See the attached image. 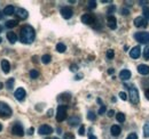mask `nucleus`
<instances>
[{"label": "nucleus", "mask_w": 149, "mask_h": 139, "mask_svg": "<svg viewBox=\"0 0 149 139\" xmlns=\"http://www.w3.org/2000/svg\"><path fill=\"white\" fill-rule=\"evenodd\" d=\"M33 131H35V129H33V128H30V129L28 130V135H32Z\"/></svg>", "instance_id": "c03bdc74"}, {"label": "nucleus", "mask_w": 149, "mask_h": 139, "mask_svg": "<svg viewBox=\"0 0 149 139\" xmlns=\"http://www.w3.org/2000/svg\"><path fill=\"white\" fill-rule=\"evenodd\" d=\"M113 114H115V112H113L112 109H110V111L108 112V116H109V118H112V116H113Z\"/></svg>", "instance_id": "37998d69"}, {"label": "nucleus", "mask_w": 149, "mask_h": 139, "mask_svg": "<svg viewBox=\"0 0 149 139\" xmlns=\"http://www.w3.org/2000/svg\"><path fill=\"white\" fill-rule=\"evenodd\" d=\"M56 50L58 52H64L65 50H67V47H65V45L64 43H57L56 45Z\"/></svg>", "instance_id": "a878e982"}, {"label": "nucleus", "mask_w": 149, "mask_h": 139, "mask_svg": "<svg viewBox=\"0 0 149 139\" xmlns=\"http://www.w3.org/2000/svg\"><path fill=\"white\" fill-rule=\"evenodd\" d=\"M51 59H52V57H51V55H48V54H46V55H44V56L41 57V62H42L44 64H48V63L51 62Z\"/></svg>", "instance_id": "cd10ccee"}, {"label": "nucleus", "mask_w": 149, "mask_h": 139, "mask_svg": "<svg viewBox=\"0 0 149 139\" xmlns=\"http://www.w3.org/2000/svg\"><path fill=\"white\" fill-rule=\"evenodd\" d=\"M14 13H15V8H14V6H12V5L6 6V7H5V9H3V14H5V15H7V16L13 15Z\"/></svg>", "instance_id": "aec40b11"}, {"label": "nucleus", "mask_w": 149, "mask_h": 139, "mask_svg": "<svg viewBox=\"0 0 149 139\" xmlns=\"http://www.w3.org/2000/svg\"><path fill=\"white\" fill-rule=\"evenodd\" d=\"M15 15H16L19 19H26L28 16H29L28 12H26L25 9H23V8H17L16 12H15Z\"/></svg>", "instance_id": "2eb2a0df"}, {"label": "nucleus", "mask_w": 149, "mask_h": 139, "mask_svg": "<svg viewBox=\"0 0 149 139\" xmlns=\"http://www.w3.org/2000/svg\"><path fill=\"white\" fill-rule=\"evenodd\" d=\"M87 119H88V120H91V121H95V119H96L95 113L92 112V111H90V112H88V114H87Z\"/></svg>", "instance_id": "c756f323"}, {"label": "nucleus", "mask_w": 149, "mask_h": 139, "mask_svg": "<svg viewBox=\"0 0 149 139\" xmlns=\"http://www.w3.org/2000/svg\"><path fill=\"white\" fill-rule=\"evenodd\" d=\"M19 23H17V21L16 19H9V21H7L6 22V28H8V29H12V28H15L16 25H17Z\"/></svg>", "instance_id": "5701e85b"}, {"label": "nucleus", "mask_w": 149, "mask_h": 139, "mask_svg": "<svg viewBox=\"0 0 149 139\" xmlns=\"http://www.w3.org/2000/svg\"><path fill=\"white\" fill-rule=\"evenodd\" d=\"M120 12H122V14H123V15H129V14H130L129 9H126V8H122V10H120Z\"/></svg>", "instance_id": "79ce46f5"}, {"label": "nucleus", "mask_w": 149, "mask_h": 139, "mask_svg": "<svg viewBox=\"0 0 149 139\" xmlns=\"http://www.w3.org/2000/svg\"><path fill=\"white\" fill-rule=\"evenodd\" d=\"M12 133L15 135V136H19L22 137L24 135V130H23V127L19 124V123H15L13 127H12Z\"/></svg>", "instance_id": "1a4fd4ad"}, {"label": "nucleus", "mask_w": 149, "mask_h": 139, "mask_svg": "<svg viewBox=\"0 0 149 139\" xmlns=\"http://www.w3.org/2000/svg\"><path fill=\"white\" fill-rule=\"evenodd\" d=\"M2 87H3V83H1V82H0V89H2Z\"/></svg>", "instance_id": "603ef678"}, {"label": "nucleus", "mask_w": 149, "mask_h": 139, "mask_svg": "<svg viewBox=\"0 0 149 139\" xmlns=\"http://www.w3.org/2000/svg\"><path fill=\"white\" fill-rule=\"evenodd\" d=\"M107 24L109 26V29L111 30H115L117 28V19L113 15H108L107 16Z\"/></svg>", "instance_id": "f8f14e48"}, {"label": "nucleus", "mask_w": 149, "mask_h": 139, "mask_svg": "<svg viewBox=\"0 0 149 139\" xmlns=\"http://www.w3.org/2000/svg\"><path fill=\"white\" fill-rule=\"evenodd\" d=\"M71 99V95L70 94H62L57 97V102L58 103H68Z\"/></svg>", "instance_id": "f3484780"}, {"label": "nucleus", "mask_w": 149, "mask_h": 139, "mask_svg": "<svg viewBox=\"0 0 149 139\" xmlns=\"http://www.w3.org/2000/svg\"><path fill=\"white\" fill-rule=\"evenodd\" d=\"M140 55H141V48H140L139 46L133 47V48L130 50V56L132 57V58H134V59L139 58V57H140Z\"/></svg>", "instance_id": "ddd939ff"}, {"label": "nucleus", "mask_w": 149, "mask_h": 139, "mask_svg": "<svg viewBox=\"0 0 149 139\" xmlns=\"http://www.w3.org/2000/svg\"><path fill=\"white\" fill-rule=\"evenodd\" d=\"M106 111H107L106 105H101V107H100V109H99L97 114H99V115H102V114H104V112H106Z\"/></svg>", "instance_id": "2f4dec72"}, {"label": "nucleus", "mask_w": 149, "mask_h": 139, "mask_svg": "<svg viewBox=\"0 0 149 139\" xmlns=\"http://www.w3.org/2000/svg\"><path fill=\"white\" fill-rule=\"evenodd\" d=\"M96 7V1H88V8L93 9Z\"/></svg>", "instance_id": "58836bf2"}, {"label": "nucleus", "mask_w": 149, "mask_h": 139, "mask_svg": "<svg viewBox=\"0 0 149 139\" xmlns=\"http://www.w3.org/2000/svg\"><path fill=\"white\" fill-rule=\"evenodd\" d=\"M116 119H117V121L119 122V123H123V122L125 121V114L122 113V112H119V113H117Z\"/></svg>", "instance_id": "bb28decb"}, {"label": "nucleus", "mask_w": 149, "mask_h": 139, "mask_svg": "<svg viewBox=\"0 0 149 139\" xmlns=\"http://www.w3.org/2000/svg\"><path fill=\"white\" fill-rule=\"evenodd\" d=\"M143 58H145V59H149V47H147V48L143 50Z\"/></svg>", "instance_id": "72a5a7b5"}, {"label": "nucleus", "mask_w": 149, "mask_h": 139, "mask_svg": "<svg viewBox=\"0 0 149 139\" xmlns=\"http://www.w3.org/2000/svg\"><path fill=\"white\" fill-rule=\"evenodd\" d=\"M81 22H83L84 24L91 25V24L95 23V17H94V15H92V14H84V15L81 16Z\"/></svg>", "instance_id": "9b49d317"}, {"label": "nucleus", "mask_w": 149, "mask_h": 139, "mask_svg": "<svg viewBox=\"0 0 149 139\" xmlns=\"http://www.w3.org/2000/svg\"><path fill=\"white\" fill-rule=\"evenodd\" d=\"M70 71L71 72H77L78 71V65L77 64H71L70 65Z\"/></svg>", "instance_id": "4c0bfd02"}, {"label": "nucleus", "mask_w": 149, "mask_h": 139, "mask_svg": "<svg viewBox=\"0 0 149 139\" xmlns=\"http://www.w3.org/2000/svg\"><path fill=\"white\" fill-rule=\"evenodd\" d=\"M0 65H1V69L3 71V73H6V74L9 73V71H10V64H9V62L7 59H2L1 63H0Z\"/></svg>", "instance_id": "dca6fc26"}, {"label": "nucleus", "mask_w": 149, "mask_h": 139, "mask_svg": "<svg viewBox=\"0 0 149 139\" xmlns=\"http://www.w3.org/2000/svg\"><path fill=\"white\" fill-rule=\"evenodd\" d=\"M115 10H116V7H115L113 5H111V6H110V7L108 8V12H107V13H108L109 15H111V13H113Z\"/></svg>", "instance_id": "ea45409f"}, {"label": "nucleus", "mask_w": 149, "mask_h": 139, "mask_svg": "<svg viewBox=\"0 0 149 139\" xmlns=\"http://www.w3.org/2000/svg\"><path fill=\"white\" fill-rule=\"evenodd\" d=\"M14 82H15L14 78H10V79H8V80L6 81V88H7L8 90H12V89H13V86H14Z\"/></svg>", "instance_id": "b1692460"}, {"label": "nucleus", "mask_w": 149, "mask_h": 139, "mask_svg": "<svg viewBox=\"0 0 149 139\" xmlns=\"http://www.w3.org/2000/svg\"><path fill=\"white\" fill-rule=\"evenodd\" d=\"M78 133H79V136H84L85 135V127L84 125H80V128L78 130Z\"/></svg>", "instance_id": "f704fd0d"}, {"label": "nucleus", "mask_w": 149, "mask_h": 139, "mask_svg": "<svg viewBox=\"0 0 149 139\" xmlns=\"http://www.w3.org/2000/svg\"><path fill=\"white\" fill-rule=\"evenodd\" d=\"M47 115H48V116H52V115H53V109H49V111L47 112Z\"/></svg>", "instance_id": "de8ad7c7"}, {"label": "nucleus", "mask_w": 149, "mask_h": 139, "mask_svg": "<svg viewBox=\"0 0 149 139\" xmlns=\"http://www.w3.org/2000/svg\"><path fill=\"white\" fill-rule=\"evenodd\" d=\"M7 39H8V41L10 42V43H15L16 41H17V35L15 34L14 32H7Z\"/></svg>", "instance_id": "412c9836"}, {"label": "nucleus", "mask_w": 149, "mask_h": 139, "mask_svg": "<svg viewBox=\"0 0 149 139\" xmlns=\"http://www.w3.org/2000/svg\"><path fill=\"white\" fill-rule=\"evenodd\" d=\"M88 139H97V138H96V137H95L94 135H92V133H90V135H88Z\"/></svg>", "instance_id": "a18cd8bd"}, {"label": "nucleus", "mask_w": 149, "mask_h": 139, "mask_svg": "<svg viewBox=\"0 0 149 139\" xmlns=\"http://www.w3.org/2000/svg\"><path fill=\"white\" fill-rule=\"evenodd\" d=\"M119 97H120V99H122V100H126V99H127L126 94H125V92H123V91H120V92H119Z\"/></svg>", "instance_id": "e433bc0d"}, {"label": "nucleus", "mask_w": 149, "mask_h": 139, "mask_svg": "<svg viewBox=\"0 0 149 139\" xmlns=\"http://www.w3.org/2000/svg\"><path fill=\"white\" fill-rule=\"evenodd\" d=\"M96 102H97L99 104H102V102H101V99H100V98H97V99H96Z\"/></svg>", "instance_id": "3c124183"}, {"label": "nucleus", "mask_w": 149, "mask_h": 139, "mask_svg": "<svg viewBox=\"0 0 149 139\" xmlns=\"http://www.w3.org/2000/svg\"><path fill=\"white\" fill-rule=\"evenodd\" d=\"M131 75H132V73H131L130 70H122L120 73H119V78H120V80H123V81L130 80Z\"/></svg>", "instance_id": "4468645a"}, {"label": "nucleus", "mask_w": 149, "mask_h": 139, "mask_svg": "<svg viewBox=\"0 0 149 139\" xmlns=\"http://www.w3.org/2000/svg\"><path fill=\"white\" fill-rule=\"evenodd\" d=\"M38 132H39V135H45V136H47V135H51V133L53 132V128H52L51 125H48V124H42V125L39 127Z\"/></svg>", "instance_id": "0eeeda50"}, {"label": "nucleus", "mask_w": 149, "mask_h": 139, "mask_svg": "<svg viewBox=\"0 0 149 139\" xmlns=\"http://www.w3.org/2000/svg\"><path fill=\"white\" fill-rule=\"evenodd\" d=\"M67 109H68L67 105H58L57 112H56V121L63 122L67 119Z\"/></svg>", "instance_id": "20e7f679"}, {"label": "nucleus", "mask_w": 149, "mask_h": 139, "mask_svg": "<svg viewBox=\"0 0 149 139\" xmlns=\"http://www.w3.org/2000/svg\"><path fill=\"white\" fill-rule=\"evenodd\" d=\"M64 139H74V136H72V133L68 132V133L64 135Z\"/></svg>", "instance_id": "a19ab883"}, {"label": "nucleus", "mask_w": 149, "mask_h": 139, "mask_svg": "<svg viewBox=\"0 0 149 139\" xmlns=\"http://www.w3.org/2000/svg\"><path fill=\"white\" fill-rule=\"evenodd\" d=\"M129 88V95H130V102L132 104L136 105L139 102H140V97H139V91L138 89L134 87L133 85L131 86H127Z\"/></svg>", "instance_id": "7ed1b4c3"}, {"label": "nucleus", "mask_w": 149, "mask_h": 139, "mask_svg": "<svg viewBox=\"0 0 149 139\" xmlns=\"http://www.w3.org/2000/svg\"><path fill=\"white\" fill-rule=\"evenodd\" d=\"M142 13H143V17L146 18L147 21H149V7H145Z\"/></svg>", "instance_id": "7c9ffc66"}, {"label": "nucleus", "mask_w": 149, "mask_h": 139, "mask_svg": "<svg viewBox=\"0 0 149 139\" xmlns=\"http://www.w3.org/2000/svg\"><path fill=\"white\" fill-rule=\"evenodd\" d=\"M38 76H39V72L37 70H31L30 71V78L31 79H37Z\"/></svg>", "instance_id": "c85d7f7f"}, {"label": "nucleus", "mask_w": 149, "mask_h": 139, "mask_svg": "<svg viewBox=\"0 0 149 139\" xmlns=\"http://www.w3.org/2000/svg\"><path fill=\"white\" fill-rule=\"evenodd\" d=\"M143 137L149 138V122H146L143 125Z\"/></svg>", "instance_id": "393cba45"}, {"label": "nucleus", "mask_w": 149, "mask_h": 139, "mask_svg": "<svg viewBox=\"0 0 149 139\" xmlns=\"http://www.w3.org/2000/svg\"><path fill=\"white\" fill-rule=\"evenodd\" d=\"M113 56H115L113 50H112V49H109V50L107 52V58H108V59H112V58H113Z\"/></svg>", "instance_id": "473e14b6"}, {"label": "nucleus", "mask_w": 149, "mask_h": 139, "mask_svg": "<svg viewBox=\"0 0 149 139\" xmlns=\"http://www.w3.org/2000/svg\"><path fill=\"white\" fill-rule=\"evenodd\" d=\"M138 72L142 75H147V74H149V66L145 65V64H140L138 66Z\"/></svg>", "instance_id": "a211bd4d"}, {"label": "nucleus", "mask_w": 149, "mask_h": 139, "mask_svg": "<svg viewBox=\"0 0 149 139\" xmlns=\"http://www.w3.org/2000/svg\"><path fill=\"white\" fill-rule=\"evenodd\" d=\"M13 114V111L9 105H7L3 102H0V118L1 119H8Z\"/></svg>", "instance_id": "f03ea898"}, {"label": "nucleus", "mask_w": 149, "mask_h": 139, "mask_svg": "<svg viewBox=\"0 0 149 139\" xmlns=\"http://www.w3.org/2000/svg\"><path fill=\"white\" fill-rule=\"evenodd\" d=\"M146 97H147V99L149 100V88L146 90Z\"/></svg>", "instance_id": "09e8293b"}, {"label": "nucleus", "mask_w": 149, "mask_h": 139, "mask_svg": "<svg viewBox=\"0 0 149 139\" xmlns=\"http://www.w3.org/2000/svg\"><path fill=\"white\" fill-rule=\"evenodd\" d=\"M36 38V31L31 25H24L22 26L21 31H19V40L23 43H32L35 41Z\"/></svg>", "instance_id": "f257e3e1"}, {"label": "nucleus", "mask_w": 149, "mask_h": 139, "mask_svg": "<svg viewBox=\"0 0 149 139\" xmlns=\"http://www.w3.org/2000/svg\"><path fill=\"white\" fill-rule=\"evenodd\" d=\"M134 39L140 43H149V32H136Z\"/></svg>", "instance_id": "39448f33"}, {"label": "nucleus", "mask_w": 149, "mask_h": 139, "mask_svg": "<svg viewBox=\"0 0 149 139\" xmlns=\"http://www.w3.org/2000/svg\"><path fill=\"white\" fill-rule=\"evenodd\" d=\"M14 96H15V98H16L19 102H23V100L25 99L26 92H25V90H24L23 88H19V89H16V90H15Z\"/></svg>", "instance_id": "9d476101"}, {"label": "nucleus", "mask_w": 149, "mask_h": 139, "mask_svg": "<svg viewBox=\"0 0 149 139\" xmlns=\"http://www.w3.org/2000/svg\"><path fill=\"white\" fill-rule=\"evenodd\" d=\"M81 78H83V75H81V74H80V75H76V76H74V80H80Z\"/></svg>", "instance_id": "49530a36"}, {"label": "nucleus", "mask_w": 149, "mask_h": 139, "mask_svg": "<svg viewBox=\"0 0 149 139\" xmlns=\"http://www.w3.org/2000/svg\"><path fill=\"white\" fill-rule=\"evenodd\" d=\"M113 72H115V70H113V69L108 70V73H109V74H113Z\"/></svg>", "instance_id": "8fccbe9b"}, {"label": "nucleus", "mask_w": 149, "mask_h": 139, "mask_svg": "<svg viewBox=\"0 0 149 139\" xmlns=\"http://www.w3.org/2000/svg\"><path fill=\"white\" fill-rule=\"evenodd\" d=\"M110 132H111L112 136L117 137V136H119V135H120V132H122V129H120V127H119V125L115 124V125H112L111 128H110Z\"/></svg>", "instance_id": "6ab92c4d"}, {"label": "nucleus", "mask_w": 149, "mask_h": 139, "mask_svg": "<svg viewBox=\"0 0 149 139\" xmlns=\"http://www.w3.org/2000/svg\"><path fill=\"white\" fill-rule=\"evenodd\" d=\"M2 130V125H1V123H0V131Z\"/></svg>", "instance_id": "5fc2aeb1"}, {"label": "nucleus", "mask_w": 149, "mask_h": 139, "mask_svg": "<svg viewBox=\"0 0 149 139\" xmlns=\"http://www.w3.org/2000/svg\"><path fill=\"white\" fill-rule=\"evenodd\" d=\"M126 139H138V135H136L135 132H132V133H130V135L126 137Z\"/></svg>", "instance_id": "c9c22d12"}, {"label": "nucleus", "mask_w": 149, "mask_h": 139, "mask_svg": "<svg viewBox=\"0 0 149 139\" xmlns=\"http://www.w3.org/2000/svg\"><path fill=\"white\" fill-rule=\"evenodd\" d=\"M60 13H61L62 17L64 18V19H69V18L72 17V15H74V10L70 7H63V8H61Z\"/></svg>", "instance_id": "6e6552de"}, {"label": "nucleus", "mask_w": 149, "mask_h": 139, "mask_svg": "<svg viewBox=\"0 0 149 139\" xmlns=\"http://www.w3.org/2000/svg\"><path fill=\"white\" fill-rule=\"evenodd\" d=\"M46 139H58L57 137H52V138H46Z\"/></svg>", "instance_id": "864d4df0"}, {"label": "nucleus", "mask_w": 149, "mask_h": 139, "mask_svg": "<svg viewBox=\"0 0 149 139\" xmlns=\"http://www.w3.org/2000/svg\"><path fill=\"white\" fill-rule=\"evenodd\" d=\"M68 122H69V124H70V125L74 127V125H77L78 123H80V118L74 115V116H71V118L69 119V121H68Z\"/></svg>", "instance_id": "4be33fe9"}, {"label": "nucleus", "mask_w": 149, "mask_h": 139, "mask_svg": "<svg viewBox=\"0 0 149 139\" xmlns=\"http://www.w3.org/2000/svg\"><path fill=\"white\" fill-rule=\"evenodd\" d=\"M133 23H134V25L136 28H147V25H148V21L143 17V16L135 17L134 21H133Z\"/></svg>", "instance_id": "423d86ee"}]
</instances>
